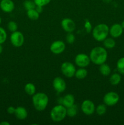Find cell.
<instances>
[{
  "instance_id": "6da1fadb",
  "label": "cell",
  "mask_w": 124,
  "mask_h": 125,
  "mask_svg": "<svg viewBox=\"0 0 124 125\" xmlns=\"http://www.w3.org/2000/svg\"><path fill=\"white\" fill-rule=\"evenodd\" d=\"M89 56L91 62L100 65L106 62L108 58V52L105 48L98 46L91 50Z\"/></svg>"
},
{
  "instance_id": "7a4b0ae2",
  "label": "cell",
  "mask_w": 124,
  "mask_h": 125,
  "mask_svg": "<svg viewBox=\"0 0 124 125\" xmlns=\"http://www.w3.org/2000/svg\"><path fill=\"white\" fill-rule=\"evenodd\" d=\"M48 103V96L44 93L38 92L32 96V104L34 108L38 112L46 109Z\"/></svg>"
},
{
  "instance_id": "3957f363",
  "label": "cell",
  "mask_w": 124,
  "mask_h": 125,
  "mask_svg": "<svg viewBox=\"0 0 124 125\" xmlns=\"http://www.w3.org/2000/svg\"><path fill=\"white\" fill-rule=\"evenodd\" d=\"M109 27L105 23L96 25L92 30V37L98 42H103L109 34Z\"/></svg>"
},
{
  "instance_id": "277c9868",
  "label": "cell",
  "mask_w": 124,
  "mask_h": 125,
  "mask_svg": "<svg viewBox=\"0 0 124 125\" xmlns=\"http://www.w3.org/2000/svg\"><path fill=\"white\" fill-rule=\"evenodd\" d=\"M67 116L66 107L63 104H58L55 106L51 109L50 112V117L53 122L58 123L65 118Z\"/></svg>"
},
{
  "instance_id": "5b68a950",
  "label": "cell",
  "mask_w": 124,
  "mask_h": 125,
  "mask_svg": "<svg viewBox=\"0 0 124 125\" xmlns=\"http://www.w3.org/2000/svg\"><path fill=\"white\" fill-rule=\"evenodd\" d=\"M61 72L63 75L66 78H72L75 75L76 68L72 63L70 62H64L62 64L60 67Z\"/></svg>"
},
{
  "instance_id": "8992f818",
  "label": "cell",
  "mask_w": 124,
  "mask_h": 125,
  "mask_svg": "<svg viewBox=\"0 0 124 125\" xmlns=\"http://www.w3.org/2000/svg\"><path fill=\"white\" fill-rule=\"evenodd\" d=\"M119 95L115 92H109L104 95L103 98V103L107 106H113L116 104L119 101Z\"/></svg>"
},
{
  "instance_id": "52a82bcc",
  "label": "cell",
  "mask_w": 124,
  "mask_h": 125,
  "mask_svg": "<svg viewBox=\"0 0 124 125\" xmlns=\"http://www.w3.org/2000/svg\"><path fill=\"white\" fill-rule=\"evenodd\" d=\"M10 40L13 46L15 47H21L24 43V37L23 33L20 31H17L12 32L10 36Z\"/></svg>"
},
{
  "instance_id": "ba28073f",
  "label": "cell",
  "mask_w": 124,
  "mask_h": 125,
  "mask_svg": "<svg viewBox=\"0 0 124 125\" xmlns=\"http://www.w3.org/2000/svg\"><path fill=\"white\" fill-rule=\"evenodd\" d=\"M75 65L80 68H86L91 62L89 56L86 54L80 53L77 55L74 59Z\"/></svg>"
},
{
  "instance_id": "9c48e42d",
  "label": "cell",
  "mask_w": 124,
  "mask_h": 125,
  "mask_svg": "<svg viewBox=\"0 0 124 125\" xmlns=\"http://www.w3.org/2000/svg\"><path fill=\"white\" fill-rule=\"evenodd\" d=\"M81 111L86 115H91L96 111L94 103L90 100H84L81 105Z\"/></svg>"
},
{
  "instance_id": "30bf717a",
  "label": "cell",
  "mask_w": 124,
  "mask_h": 125,
  "mask_svg": "<svg viewBox=\"0 0 124 125\" xmlns=\"http://www.w3.org/2000/svg\"><path fill=\"white\" fill-rule=\"evenodd\" d=\"M66 45L62 40H56L52 42L50 46V51L54 54H60L64 52Z\"/></svg>"
},
{
  "instance_id": "8fae6325",
  "label": "cell",
  "mask_w": 124,
  "mask_h": 125,
  "mask_svg": "<svg viewBox=\"0 0 124 125\" xmlns=\"http://www.w3.org/2000/svg\"><path fill=\"white\" fill-rule=\"evenodd\" d=\"M52 85L57 93H62L66 89V83L62 78L57 76L53 79Z\"/></svg>"
},
{
  "instance_id": "7c38bea8",
  "label": "cell",
  "mask_w": 124,
  "mask_h": 125,
  "mask_svg": "<svg viewBox=\"0 0 124 125\" xmlns=\"http://www.w3.org/2000/svg\"><path fill=\"white\" fill-rule=\"evenodd\" d=\"M61 26L62 29L66 32H72L75 29V23L72 19L65 18L62 20L61 22Z\"/></svg>"
},
{
  "instance_id": "4fadbf2b",
  "label": "cell",
  "mask_w": 124,
  "mask_h": 125,
  "mask_svg": "<svg viewBox=\"0 0 124 125\" xmlns=\"http://www.w3.org/2000/svg\"><path fill=\"white\" fill-rule=\"evenodd\" d=\"M123 32H124V29L122 27L121 24L119 23H115L113 24L109 29V34H110L111 37L114 39L121 36L122 34H123Z\"/></svg>"
},
{
  "instance_id": "5bb4252c",
  "label": "cell",
  "mask_w": 124,
  "mask_h": 125,
  "mask_svg": "<svg viewBox=\"0 0 124 125\" xmlns=\"http://www.w3.org/2000/svg\"><path fill=\"white\" fill-rule=\"evenodd\" d=\"M0 9L5 13H10L15 9L14 2L12 0H1Z\"/></svg>"
},
{
  "instance_id": "9a60e30c",
  "label": "cell",
  "mask_w": 124,
  "mask_h": 125,
  "mask_svg": "<svg viewBox=\"0 0 124 125\" xmlns=\"http://www.w3.org/2000/svg\"><path fill=\"white\" fill-rule=\"evenodd\" d=\"M14 114L17 119L20 120H25L28 115L26 109L23 106H18V107H16Z\"/></svg>"
},
{
  "instance_id": "2e32d148",
  "label": "cell",
  "mask_w": 124,
  "mask_h": 125,
  "mask_svg": "<svg viewBox=\"0 0 124 125\" xmlns=\"http://www.w3.org/2000/svg\"><path fill=\"white\" fill-rule=\"evenodd\" d=\"M74 104H75V98L72 94H67L62 98V104H63L66 108L72 106Z\"/></svg>"
},
{
  "instance_id": "e0dca14e",
  "label": "cell",
  "mask_w": 124,
  "mask_h": 125,
  "mask_svg": "<svg viewBox=\"0 0 124 125\" xmlns=\"http://www.w3.org/2000/svg\"><path fill=\"white\" fill-rule=\"evenodd\" d=\"M99 66V72L102 75L104 76H108L111 74V69L109 65L106 63H103L100 65Z\"/></svg>"
},
{
  "instance_id": "ac0fdd59",
  "label": "cell",
  "mask_w": 124,
  "mask_h": 125,
  "mask_svg": "<svg viewBox=\"0 0 124 125\" xmlns=\"http://www.w3.org/2000/svg\"><path fill=\"white\" fill-rule=\"evenodd\" d=\"M103 44L106 49H113L115 46V41L114 38L106 37L103 41Z\"/></svg>"
},
{
  "instance_id": "d6986e66",
  "label": "cell",
  "mask_w": 124,
  "mask_h": 125,
  "mask_svg": "<svg viewBox=\"0 0 124 125\" xmlns=\"http://www.w3.org/2000/svg\"><path fill=\"white\" fill-rule=\"evenodd\" d=\"M24 91L27 95L33 96L36 92V87L33 83H27L24 86Z\"/></svg>"
},
{
  "instance_id": "ffe728a7",
  "label": "cell",
  "mask_w": 124,
  "mask_h": 125,
  "mask_svg": "<svg viewBox=\"0 0 124 125\" xmlns=\"http://www.w3.org/2000/svg\"><path fill=\"white\" fill-rule=\"evenodd\" d=\"M121 76L119 73H115L111 74L109 78V83L112 85H117L121 81Z\"/></svg>"
},
{
  "instance_id": "44dd1931",
  "label": "cell",
  "mask_w": 124,
  "mask_h": 125,
  "mask_svg": "<svg viewBox=\"0 0 124 125\" xmlns=\"http://www.w3.org/2000/svg\"><path fill=\"white\" fill-rule=\"evenodd\" d=\"M78 112V107L77 105L74 104L72 106L66 108L67 116L69 117H74Z\"/></svg>"
},
{
  "instance_id": "7402d4cb",
  "label": "cell",
  "mask_w": 124,
  "mask_h": 125,
  "mask_svg": "<svg viewBox=\"0 0 124 125\" xmlns=\"http://www.w3.org/2000/svg\"><path fill=\"white\" fill-rule=\"evenodd\" d=\"M27 16L31 20H36L40 17V13L35 10V9H32L27 10Z\"/></svg>"
},
{
  "instance_id": "603a6c76",
  "label": "cell",
  "mask_w": 124,
  "mask_h": 125,
  "mask_svg": "<svg viewBox=\"0 0 124 125\" xmlns=\"http://www.w3.org/2000/svg\"><path fill=\"white\" fill-rule=\"evenodd\" d=\"M88 75V71L85 69V68H80L79 69L77 70L75 72L74 76L79 79H85Z\"/></svg>"
},
{
  "instance_id": "cb8c5ba5",
  "label": "cell",
  "mask_w": 124,
  "mask_h": 125,
  "mask_svg": "<svg viewBox=\"0 0 124 125\" xmlns=\"http://www.w3.org/2000/svg\"><path fill=\"white\" fill-rule=\"evenodd\" d=\"M117 70L120 74H124V57H120L116 63Z\"/></svg>"
},
{
  "instance_id": "d4e9b609",
  "label": "cell",
  "mask_w": 124,
  "mask_h": 125,
  "mask_svg": "<svg viewBox=\"0 0 124 125\" xmlns=\"http://www.w3.org/2000/svg\"><path fill=\"white\" fill-rule=\"evenodd\" d=\"M96 111L98 115H103L106 112V105L105 104H100L96 108Z\"/></svg>"
},
{
  "instance_id": "484cf974",
  "label": "cell",
  "mask_w": 124,
  "mask_h": 125,
  "mask_svg": "<svg viewBox=\"0 0 124 125\" xmlns=\"http://www.w3.org/2000/svg\"><path fill=\"white\" fill-rule=\"evenodd\" d=\"M23 6L26 10L35 9L36 7V4L34 2V0H25L23 2Z\"/></svg>"
},
{
  "instance_id": "4316f807",
  "label": "cell",
  "mask_w": 124,
  "mask_h": 125,
  "mask_svg": "<svg viewBox=\"0 0 124 125\" xmlns=\"http://www.w3.org/2000/svg\"><path fill=\"white\" fill-rule=\"evenodd\" d=\"M7 38V34L6 30L0 26V44H3L6 41Z\"/></svg>"
},
{
  "instance_id": "83f0119b",
  "label": "cell",
  "mask_w": 124,
  "mask_h": 125,
  "mask_svg": "<svg viewBox=\"0 0 124 125\" xmlns=\"http://www.w3.org/2000/svg\"><path fill=\"white\" fill-rule=\"evenodd\" d=\"M7 29L11 32H15L17 31V29H18V25H17V23L15 21H10L7 24Z\"/></svg>"
},
{
  "instance_id": "f1b7e54d",
  "label": "cell",
  "mask_w": 124,
  "mask_h": 125,
  "mask_svg": "<svg viewBox=\"0 0 124 125\" xmlns=\"http://www.w3.org/2000/svg\"><path fill=\"white\" fill-rule=\"evenodd\" d=\"M75 40V37L72 32H68L66 36V41L68 43L72 44Z\"/></svg>"
},
{
  "instance_id": "f546056e",
  "label": "cell",
  "mask_w": 124,
  "mask_h": 125,
  "mask_svg": "<svg viewBox=\"0 0 124 125\" xmlns=\"http://www.w3.org/2000/svg\"><path fill=\"white\" fill-rule=\"evenodd\" d=\"M34 2L36 4V6H40L44 7L45 6H47V4L51 2V0H34Z\"/></svg>"
},
{
  "instance_id": "4dcf8cb0",
  "label": "cell",
  "mask_w": 124,
  "mask_h": 125,
  "mask_svg": "<svg viewBox=\"0 0 124 125\" xmlns=\"http://www.w3.org/2000/svg\"><path fill=\"white\" fill-rule=\"evenodd\" d=\"M84 27H85V31L87 33H90L92 30V24H91V22L89 20H86L85 22V24H84Z\"/></svg>"
},
{
  "instance_id": "1f68e13d",
  "label": "cell",
  "mask_w": 124,
  "mask_h": 125,
  "mask_svg": "<svg viewBox=\"0 0 124 125\" xmlns=\"http://www.w3.org/2000/svg\"><path fill=\"white\" fill-rule=\"evenodd\" d=\"M15 111V107H14L13 106H9L7 109V113L9 114H14Z\"/></svg>"
},
{
  "instance_id": "d6a6232c",
  "label": "cell",
  "mask_w": 124,
  "mask_h": 125,
  "mask_svg": "<svg viewBox=\"0 0 124 125\" xmlns=\"http://www.w3.org/2000/svg\"><path fill=\"white\" fill-rule=\"evenodd\" d=\"M35 10H36L39 13H40V14L41 13H42L43 11V7H42V6H36V7H35Z\"/></svg>"
},
{
  "instance_id": "836d02e7",
  "label": "cell",
  "mask_w": 124,
  "mask_h": 125,
  "mask_svg": "<svg viewBox=\"0 0 124 125\" xmlns=\"http://www.w3.org/2000/svg\"><path fill=\"white\" fill-rule=\"evenodd\" d=\"M0 125H10V123L8 122H6V121H3V122H1L0 123Z\"/></svg>"
},
{
  "instance_id": "e575fe53",
  "label": "cell",
  "mask_w": 124,
  "mask_h": 125,
  "mask_svg": "<svg viewBox=\"0 0 124 125\" xmlns=\"http://www.w3.org/2000/svg\"><path fill=\"white\" fill-rule=\"evenodd\" d=\"M2 51H3V48H2V45H1V44H0V54L2 53Z\"/></svg>"
},
{
  "instance_id": "d590c367",
  "label": "cell",
  "mask_w": 124,
  "mask_h": 125,
  "mask_svg": "<svg viewBox=\"0 0 124 125\" xmlns=\"http://www.w3.org/2000/svg\"><path fill=\"white\" fill-rule=\"evenodd\" d=\"M112 0H103V2H105V3H109Z\"/></svg>"
},
{
  "instance_id": "8d00e7d4",
  "label": "cell",
  "mask_w": 124,
  "mask_h": 125,
  "mask_svg": "<svg viewBox=\"0 0 124 125\" xmlns=\"http://www.w3.org/2000/svg\"><path fill=\"white\" fill-rule=\"evenodd\" d=\"M121 24V26H122V27L123 28V29H124V21H123L122 22L121 24Z\"/></svg>"
},
{
  "instance_id": "74e56055",
  "label": "cell",
  "mask_w": 124,
  "mask_h": 125,
  "mask_svg": "<svg viewBox=\"0 0 124 125\" xmlns=\"http://www.w3.org/2000/svg\"><path fill=\"white\" fill-rule=\"evenodd\" d=\"M1 22H2V19H1V17H0V24H1Z\"/></svg>"
},
{
  "instance_id": "f35d334b",
  "label": "cell",
  "mask_w": 124,
  "mask_h": 125,
  "mask_svg": "<svg viewBox=\"0 0 124 125\" xmlns=\"http://www.w3.org/2000/svg\"><path fill=\"white\" fill-rule=\"evenodd\" d=\"M0 1H1V0H0Z\"/></svg>"
}]
</instances>
